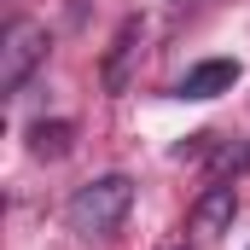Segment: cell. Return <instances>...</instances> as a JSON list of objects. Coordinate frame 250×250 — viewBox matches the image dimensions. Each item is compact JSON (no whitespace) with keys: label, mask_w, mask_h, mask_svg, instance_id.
<instances>
[{"label":"cell","mask_w":250,"mask_h":250,"mask_svg":"<svg viewBox=\"0 0 250 250\" xmlns=\"http://www.w3.org/2000/svg\"><path fill=\"white\" fill-rule=\"evenodd\" d=\"M233 215H239V192H233V181H215V187H204V198L192 204V233L198 239H221L233 227Z\"/></svg>","instance_id":"obj_3"},{"label":"cell","mask_w":250,"mask_h":250,"mask_svg":"<svg viewBox=\"0 0 250 250\" xmlns=\"http://www.w3.org/2000/svg\"><path fill=\"white\" fill-rule=\"evenodd\" d=\"M245 70H239V59H204L192 64L187 76H181V99H215V93H233V82H239Z\"/></svg>","instance_id":"obj_4"},{"label":"cell","mask_w":250,"mask_h":250,"mask_svg":"<svg viewBox=\"0 0 250 250\" xmlns=\"http://www.w3.org/2000/svg\"><path fill=\"white\" fill-rule=\"evenodd\" d=\"M140 41H146V23L128 18L123 29H117V41H111V59H105V87H111V93H123V87H128V59L140 53Z\"/></svg>","instance_id":"obj_5"},{"label":"cell","mask_w":250,"mask_h":250,"mask_svg":"<svg viewBox=\"0 0 250 250\" xmlns=\"http://www.w3.org/2000/svg\"><path fill=\"white\" fill-rule=\"evenodd\" d=\"M163 250H187V245H163Z\"/></svg>","instance_id":"obj_8"},{"label":"cell","mask_w":250,"mask_h":250,"mask_svg":"<svg viewBox=\"0 0 250 250\" xmlns=\"http://www.w3.org/2000/svg\"><path fill=\"white\" fill-rule=\"evenodd\" d=\"M128 209H134V181L128 175H99V181H87V187L70 192L64 221H70L76 239H111L128 221Z\"/></svg>","instance_id":"obj_1"},{"label":"cell","mask_w":250,"mask_h":250,"mask_svg":"<svg viewBox=\"0 0 250 250\" xmlns=\"http://www.w3.org/2000/svg\"><path fill=\"white\" fill-rule=\"evenodd\" d=\"M47 53H53L47 23H35V18H12V29H6V41H0V93L18 99L23 82L47 64Z\"/></svg>","instance_id":"obj_2"},{"label":"cell","mask_w":250,"mask_h":250,"mask_svg":"<svg viewBox=\"0 0 250 250\" xmlns=\"http://www.w3.org/2000/svg\"><path fill=\"white\" fill-rule=\"evenodd\" d=\"M209 169H215V181H233V175H250V140H209Z\"/></svg>","instance_id":"obj_7"},{"label":"cell","mask_w":250,"mask_h":250,"mask_svg":"<svg viewBox=\"0 0 250 250\" xmlns=\"http://www.w3.org/2000/svg\"><path fill=\"white\" fill-rule=\"evenodd\" d=\"M70 146H76V123H64V117H41V123H29V151L35 157H47V163H59L70 157Z\"/></svg>","instance_id":"obj_6"}]
</instances>
